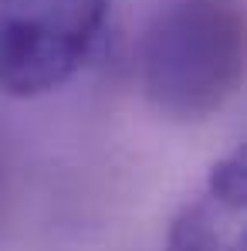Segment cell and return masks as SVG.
Listing matches in <instances>:
<instances>
[{
    "mask_svg": "<svg viewBox=\"0 0 247 251\" xmlns=\"http://www.w3.org/2000/svg\"><path fill=\"white\" fill-rule=\"evenodd\" d=\"M244 153H234L213 163L206 187L173 217L166 251H244Z\"/></svg>",
    "mask_w": 247,
    "mask_h": 251,
    "instance_id": "obj_3",
    "label": "cell"
},
{
    "mask_svg": "<svg viewBox=\"0 0 247 251\" xmlns=\"http://www.w3.org/2000/svg\"><path fill=\"white\" fill-rule=\"evenodd\" d=\"M109 0H0V92L34 99L65 85L105 27Z\"/></svg>",
    "mask_w": 247,
    "mask_h": 251,
    "instance_id": "obj_2",
    "label": "cell"
},
{
    "mask_svg": "<svg viewBox=\"0 0 247 251\" xmlns=\"http://www.w3.org/2000/svg\"><path fill=\"white\" fill-rule=\"evenodd\" d=\"M139 75L156 112L210 119L244 75L241 0H159L139 41Z\"/></svg>",
    "mask_w": 247,
    "mask_h": 251,
    "instance_id": "obj_1",
    "label": "cell"
}]
</instances>
